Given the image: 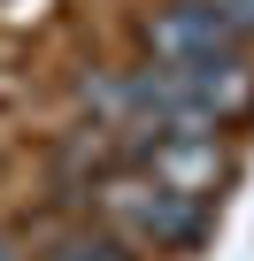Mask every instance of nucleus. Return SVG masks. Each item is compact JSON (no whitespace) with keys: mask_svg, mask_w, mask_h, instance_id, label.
<instances>
[{"mask_svg":"<svg viewBox=\"0 0 254 261\" xmlns=\"http://www.w3.org/2000/svg\"><path fill=\"white\" fill-rule=\"evenodd\" d=\"M62 261H131V253H123V238H116V230H100V238H70V246H62Z\"/></svg>","mask_w":254,"mask_h":261,"instance_id":"obj_4","label":"nucleus"},{"mask_svg":"<svg viewBox=\"0 0 254 261\" xmlns=\"http://www.w3.org/2000/svg\"><path fill=\"white\" fill-rule=\"evenodd\" d=\"M193 8H200L208 23H223L239 46H254V0H193Z\"/></svg>","mask_w":254,"mask_h":261,"instance_id":"obj_3","label":"nucleus"},{"mask_svg":"<svg viewBox=\"0 0 254 261\" xmlns=\"http://www.w3.org/2000/svg\"><path fill=\"white\" fill-rule=\"evenodd\" d=\"M123 162H139L147 177H162L170 192L216 207V192L231 185V146L223 139H154V146H131Z\"/></svg>","mask_w":254,"mask_h":261,"instance_id":"obj_2","label":"nucleus"},{"mask_svg":"<svg viewBox=\"0 0 254 261\" xmlns=\"http://www.w3.org/2000/svg\"><path fill=\"white\" fill-rule=\"evenodd\" d=\"M93 200H100V223H108L123 246H154V253L193 246V238H200V223H208V207H200V200L170 192V185H162V177H147L139 162H116V169H100Z\"/></svg>","mask_w":254,"mask_h":261,"instance_id":"obj_1","label":"nucleus"}]
</instances>
